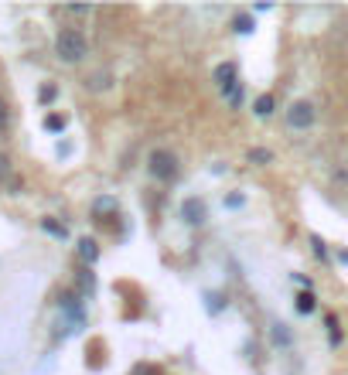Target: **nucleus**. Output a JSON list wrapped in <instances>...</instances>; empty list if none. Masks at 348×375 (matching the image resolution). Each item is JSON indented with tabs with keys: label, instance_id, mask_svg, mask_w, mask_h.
<instances>
[{
	"label": "nucleus",
	"instance_id": "f257e3e1",
	"mask_svg": "<svg viewBox=\"0 0 348 375\" xmlns=\"http://www.w3.org/2000/svg\"><path fill=\"white\" fill-rule=\"evenodd\" d=\"M55 55H58L62 62H69V65L82 62V58L89 55V41H85V34H82L79 27H62V31H58V38H55Z\"/></svg>",
	"mask_w": 348,
	"mask_h": 375
},
{
	"label": "nucleus",
	"instance_id": "f03ea898",
	"mask_svg": "<svg viewBox=\"0 0 348 375\" xmlns=\"http://www.w3.org/2000/svg\"><path fill=\"white\" fill-rule=\"evenodd\" d=\"M147 171H151V178H154V181L171 185V181L181 174V164H178V157H174L171 150H151V157H147Z\"/></svg>",
	"mask_w": 348,
	"mask_h": 375
},
{
	"label": "nucleus",
	"instance_id": "7ed1b4c3",
	"mask_svg": "<svg viewBox=\"0 0 348 375\" xmlns=\"http://www.w3.org/2000/svg\"><path fill=\"white\" fill-rule=\"evenodd\" d=\"M314 120H318V109H314L311 99H297V103H291V109H287V127H291V130H311Z\"/></svg>",
	"mask_w": 348,
	"mask_h": 375
},
{
	"label": "nucleus",
	"instance_id": "20e7f679",
	"mask_svg": "<svg viewBox=\"0 0 348 375\" xmlns=\"http://www.w3.org/2000/svg\"><path fill=\"white\" fill-rule=\"evenodd\" d=\"M212 79H215V85H218V92H225V96H229V92L239 85V69H236L232 62H222V65H215Z\"/></svg>",
	"mask_w": 348,
	"mask_h": 375
},
{
	"label": "nucleus",
	"instance_id": "39448f33",
	"mask_svg": "<svg viewBox=\"0 0 348 375\" xmlns=\"http://www.w3.org/2000/svg\"><path fill=\"white\" fill-rule=\"evenodd\" d=\"M181 218H185L188 225H195V229H198V225H205V218H209L205 201H202V198H195V194L185 198V201H181Z\"/></svg>",
	"mask_w": 348,
	"mask_h": 375
},
{
	"label": "nucleus",
	"instance_id": "423d86ee",
	"mask_svg": "<svg viewBox=\"0 0 348 375\" xmlns=\"http://www.w3.org/2000/svg\"><path fill=\"white\" fill-rule=\"evenodd\" d=\"M79 256L85 260V263H96V260H99V246H96V239H79Z\"/></svg>",
	"mask_w": 348,
	"mask_h": 375
},
{
	"label": "nucleus",
	"instance_id": "0eeeda50",
	"mask_svg": "<svg viewBox=\"0 0 348 375\" xmlns=\"http://www.w3.org/2000/svg\"><path fill=\"white\" fill-rule=\"evenodd\" d=\"M314 307H318V304H314V294H311V290H300V294H297V311H300V314H314Z\"/></svg>",
	"mask_w": 348,
	"mask_h": 375
},
{
	"label": "nucleus",
	"instance_id": "6e6552de",
	"mask_svg": "<svg viewBox=\"0 0 348 375\" xmlns=\"http://www.w3.org/2000/svg\"><path fill=\"white\" fill-rule=\"evenodd\" d=\"M253 113L263 120V116H273V96H260L256 103H253Z\"/></svg>",
	"mask_w": 348,
	"mask_h": 375
},
{
	"label": "nucleus",
	"instance_id": "1a4fd4ad",
	"mask_svg": "<svg viewBox=\"0 0 348 375\" xmlns=\"http://www.w3.org/2000/svg\"><path fill=\"white\" fill-rule=\"evenodd\" d=\"M270 161H273V154H270V150H263V147H253V150H249V164L263 167V164H270Z\"/></svg>",
	"mask_w": 348,
	"mask_h": 375
},
{
	"label": "nucleus",
	"instance_id": "9d476101",
	"mask_svg": "<svg viewBox=\"0 0 348 375\" xmlns=\"http://www.w3.org/2000/svg\"><path fill=\"white\" fill-rule=\"evenodd\" d=\"M328 331H331V345H342V327H338L335 314H328Z\"/></svg>",
	"mask_w": 348,
	"mask_h": 375
},
{
	"label": "nucleus",
	"instance_id": "9b49d317",
	"mask_svg": "<svg viewBox=\"0 0 348 375\" xmlns=\"http://www.w3.org/2000/svg\"><path fill=\"white\" fill-rule=\"evenodd\" d=\"M41 229H45V232H52V236H58V239H65V225H58V222H52V218H45V222H41Z\"/></svg>",
	"mask_w": 348,
	"mask_h": 375
},
{
	"label": "nucleus",
	"instance_id": "f8f14e48",
	"mask_svg": "<svg viewBox=\"0 0 348 375\" xmlns=\"http://www.w3.org/2000/svg\"><path fill=\"white\" fill-rule=\"evenodd\" d=\"M85 85H89V89H106L109 76H89V79H85Z\"/></svg>",
	"mask_w": 348,
	"mask_h": 375
},
{
	"label": "nucleus",
	"instance_id": "ddd939ff",
	"mask_svg": "<svg viewBox=\"0 0 348 375\" xmlns=\"http://www.w3.org/2000/svg\"><path fill=\"white\" fill-rule=\"evenodd\" d=\"M273 338H277V345H291V334L284 331V324H273Z\"/></svg>",
	"mask_w": 348,
	"mask_h": 375
},
{
	"label": "nucleus",
	"instance_id": "4468645a",
	"mask_svg": "<svg viewBox=\"0 0 348 375\" xmlns=\"http://www.w3.org/2000/svg\"><path fill=\"white\" fill-rule=\"evenodd\" d=\"M45 127H48L52 134H58V130H65V116H48V120H45Z\"/></svg>",
	"mask_w": 348,
	"mask_h": 375
},
{
	"label": "nucleus",
	"instance_id": "2eb2a0df",
	"mask_svg": "<svg viewBox=\"0 0 348 375\" xmlns=\"http://www.w3.org/2000/svg\"><path fill=\"white\" fill-rule=\"evenodd\" d=\"M311 246H314V256H318V260H328V249H324L321 236H311Z\"/></svg>",
	"mask_w": 348,
	"mask_h": 375
},
{
	"label": "nucleus",
	"instance_id": "dca6fc26",
	"mask_svg": "<svg viewBox=\"0 0 348 375\" xmlns=\"http://www.w3.org/2000/svg\"><path fill=\"white\" fill-rule=\"evenodd\" d=\"M65 14H76V17H85V14H92V7H85V3H72V7H65Z\"/></svg>",
	"mask_w": 348,
	"mask_h": 375
},
{
	"label": "nucleus",
	"instance_id": "f3484780",
	"mask_svg": "<svg viewBox=\"0 0 348 375\" xmlns=\"http://www.w3.org/2000/svg\"><path fill=\"white\" fill-rule=\"evenodd\" d=\"M7 178H11V157L0 154V181H7Z\"/></svg>",
	"mask_w": 348,
	"mask_h": 375
},
{
	"label": "nucleus",
	"instance_id": "a211bd4d",
	"mask_svg": "<svg viewBox=\"0 0 348 375\" xmlns=\"http://www.w3.org/2000/svg\"><path fill=\"white\" fill-rule=\"evenodd\" d=\"M232 27H236V31H242V34H249V31H253V21H249V17H236V21H232Z\"/></svg>",
	"mask_w": 348,
	"mask_h": 375
},
{
	"label": "nucleus",
	"instance_id": "6ab92c4d",
	"mask_svg": "<svg viewBox=\"0 0 348 375\" xmlns=\"http://www.w3.org/2000/svg\"><path fill=\"white\" fill-rule=\"evenodd\" d=\"M7 123H11V113H7V103L0 99V130H7Z\"/></svg>",
	"mask_w": 348,
	"mask_h": 375
},
{
	"label": "nucleus",
	"instance_id": "aec40b11",
	"mask_svg": "<svg viewBox=\"0 0 348 375\" xmlns=\"http://www.w3.org/2000/svg\"><path fill=\"white\" fill-rule=\"evenodd\" d=\"M55 96H58V89H55V85H45V89H41V103H52Z\"/></svg>",
	"mask_w": 348,
	"mask_h": 375
}]
</instances>
